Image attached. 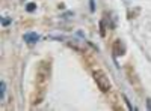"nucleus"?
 Instances as JSON below:
<instances>
[{"label": "nucleus", "instance_id": "f257e3e1", "mask_svg": "<svg viewBox=\"0 0 151 111\" xmlns=\"http://www.w3.org/2000/svg\"><path fill=\"white\" fill-rule=\"evenodd\" d=\"M50 75H52V63L50 60H42L36 71V77H35V86L38 89H47Z\"/></svg>", "mask_w": 151, "mask_h": 111}, {"label": "nucleus", "instance_id": "f03ea898", "mask_svg": "<svg viewBox=\"0 0 151 111\" xmlns=\"http://www.w3.org/2000/svg\"><path fill=\"white\" fill-rule=\"evenodd\" d=\"M92 78L95 81V84L98 86V89L101 92H109L112 89V84H110V80L107 77V74L103 71V69H94L92 71Z\"/></svg>", "mask_w": 151, "mask_h": 111}, {"label": "nucleus", "instance_id": "7ed1b4c3", "mask_svg": "<svg viewBox=\"0 0 151 111\" xmlns=\"http://www.w3.org/2000/svg\"><path fill=\"white\" fill-rule=\"evenodd\" d=\"M44 96H45V89H35L33 92H32V95H30V105H33V107H36V105H40L42 101H44Z\"/></svg>", "mask_w": 151, "mask_h": 111}, {"label": "nucleus", "instance_id": "20e7f679", "mask_svg": "<svg viewBox=\"0 0 151 111\" xmlns=\"http://www.w3.org/2000/svg\"><path fill=\"white\" fill-rule=\"evenodd\" d=\"M125 54V45L121 39H116L113 42V57H122Z\"/></svg>", "mask_w": 151, "mask_h": 111}, {"label": "nucleus", "instance_id": "39448f33", "mask_svg": "<svg viewBox=\"0 0 151 111\" xmlns=\"http://www.w3.org/2000/svg\"><path fill=\"white\" fill-rule=\"evenodd\" d=\"M40 38H41V36L38 35V33H35V32H30V33H26V35H24V41L29 42V44L38 42V41H40Z\"/></svg>", "mask_w": 151, "mask_h": 111}, {"label": "nucleus", "instance_id": "423d86ee", "mask_svg": "<svg viewBox=\"0 0 151 111\" xmlns=\"http://www.w3.org/2000/svg\"><path fill=\"white\" fill-rule=\"evenodd\" d=\"M107 21H109V18H103L101 21H100V35L101 36H106V29H107Z\"/></svg>", "mask_w": 151, "mask_h": 111}, {"label": "nucleus", "instance_id": "0eeeda50", "mask_svg": "<svg viewBox=\"0 0 151 111\" xmlns=\"http://www.w3.org/2000/svg\"><path fill=\"white\" fill-rule=\"evenodd\" d=\"M5 93H6V83L2 81L0 83V99L5 101Z\"/></svg>", "mask_w": 151, "mask_h": 111}, {"label": "nucleus", "instance_id": "6e6552de", "mask_svg": "<svg viewBox=\"0 0 151 111\" xmlns=\"http://www.w3.org/2000/svg\"><path fill=\"white\" fill-rule=\"evenodd\" d=\"M35 9H36V5H35V3H29V5L26 6V11H27V12H33Z\"/></svg>", "mask_w": 151, "mask_h": 111}, {"label": "nucleus", "instance_id": "1a4fd4ad", "mask_svg": "<svg viewBox=\"0 0 151 111\" xmlns=\"http://www.w3.org/2000/svg\"><path fill=\"white\" fill-rule=\"evenodd\" d=\"M9 24H11V20L6 17H2V26L5 27V26H9Z\"/></svg>", "mask_w": 151, "mask_h": 111}, {"label": "nucleus", "instance_id": "9d476101", "mask_svg": "<svg viewBox=\"0 0 151 111\" xmlns=\"http://www.w3.org/2000/svg\"><path fill=\"white\" fill-rule=\"evenodd\" d=\"M89 9H91V12H94V11H95V6H94V0H89Z\"/></svg>", "mask_w": 151, "mask_h": 111}, {"label": "nucleus", "instance_id": "9b49d317", "mask_svg": "<svg viewBox=\"0 0 151 111\" xmlns=\"http://www.w3.org/2000/svg\"><path fill=\"white\" fill-rule=\"evenodd\" d=\"M124 101H125V104H127V107H129V110H133V107H132V104H130V101L127 99V98L124 96Z\"/></svg>", "mask_w": 151, "mask_h": 111}, {"label": "nucleus", "instance_id": "f8f14e48", "mask_svg": "<svg viewBox=\"0 0 151 111\" xmlns=\"http://www.w3.org/2000/svg\"><path fill=\"white\" fill-rule=\"evenodd\" d=\"M147 110H151V99H147Z\"/></svg>", "mask_w": 151, "mask_h": 111}]
</instances>
